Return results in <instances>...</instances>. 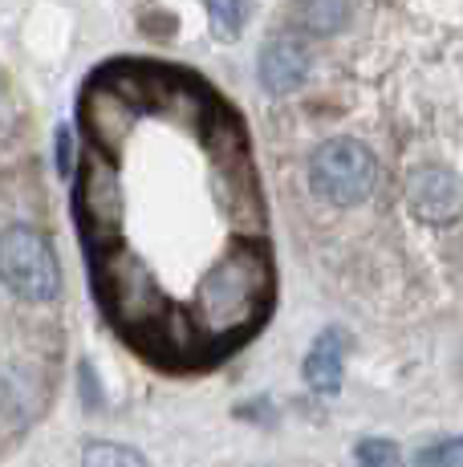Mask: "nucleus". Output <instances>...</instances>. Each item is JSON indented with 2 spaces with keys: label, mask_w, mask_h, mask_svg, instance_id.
<instances>
[{
  "label": "nucleus",
  "mask_w": 463,
  "mask_h": 467,
  "mask_svg": "<svg viewBox=\"0 0 463 467\" xmlns=\"http://www.w3.org/2000/svg\"><path fill=\"white\" fill-rule=\"evenodd\" d=\"M0 285L13 297L46 305L61 293V265L49 236L33 223H13L0 232Z\"/></svg>",
  "instance_id": "obj_1"
},
{
  "label": "nucleus",
  "mask_w": 463,
  "mask_h": 467,
  "mask_svg": "<svg viewBox=\"0 0 463 467\" xmlns=\"http://www.w3.org/2000/svg\"><path fill=\"white\" fill-rule=\"evenodd\" d=\"M297 13L305 21V29L314 33H334L350 16V0H297Z\"/></svg>",
  "instance_id": "obj_7"
},
{
  "label": "nucleus",
  "mask_w": 463,
  "mask_h": 467,
  "mask_svg": "<svg viewBox=\"0 0 463 467\" xmlns=\"http://www.w3.org/2000/svg\"><path fill=\"white\" fill-rule=\"evenodd\" d=\"M406 203L423 223H451L463 212V183L448 167H415L406 179Z\"/></svg>",
  "instance_id": "obj_3"
},
{
  "label": "nucleus",
  "mask_w": 463,
  "mask_h": 467,
  "mask_svg": "<svg viewBox=\"0 0 463 467\" xmlns=\"http://www.w3.org/2000/svg\"><path fill=\"white\" fill-rule=\"evenodd\" d=\"M82 467H147V455L139 447L110 443V439H90L82 447Z\"/></svg>",
  "instance_id": "obj_6"
},
{
  "label": "nucleus",
  "mask_w": 463,
  "mask_h": 467,
  "mask_svg": "<svg viewBox=\"0 0 463 467\" xmlns=\"http://www.w3.org/2000/svg\"><path fill=\"white\" fill-rule=\"evenodd\" d=\"M203 5H208V16H211V33H216L220 41H236L248 21L244 0H203Z\"/></svg>",
  "instance_id": "obj_8"
},
{
  "label": "nucleus",
  "mask_w": 463,
  "mask_h": 467,
  "mask_svg": "<svg viewBox=\"0 0 463 467\" xmlns=\"http://www.w3.org/2000/svg\"><path fill=\"white\" fill-rule=\"evenodd\" d=\"M358 467H403V451L395 439H362Z\"/></svg>",
  "instance_id": "obj_9"
},
{
  "label": "nucleus",
  "mask_w": 463,
  "mask_h": 467,
  "mask_svg": "<svg viewBox=\"0 0 463 467\" xmlns=\"http://www.w3.org/2000/svg\"><path fill=\"white\" fill-rule=\"evenodd\" d=\"M342 370H345V334L342 329H322L317 341L309 346L305 382L322 394H337L342 390Z\"/></svg>",
  "instance_id": "obj_5"
},
{
  "label": "nucleus",
  "mask_w": 463,
  "mask_h": 467,
  "mask_svg": "<svg viewBox=\"0 0 463 467\" xmlns=\"http://www.w3.org/2000/svg\"><path fill=\"white\" fill-rule=\"evenodd\" d=\"M309 179H314L317 195H325L337 208H354L374 192V167L370 147H362L358 139H325L314 150V163H309Z\"/></svg>",
  "instance_id": "obj_2"
},
{
  "label": "nucleus",
  "mask_w": 463,
  "mask_h": 467,
  "mask_svg": "<svg viewBox=\"0 0 463 467\" xmlns=\"http://www.w3.org/2000/svg\"><path fill=\"white\" fill-rule=\"evenodd\" d=\"M69 155H74V150H69V130L61 127L57 130V171L61 175H69Z\"/></svg>",
  "instance_id": "obj_11"
},
{
  "label": "nucleus",
  "mask_w": 463,
  "mask_h": 467,
  "mask_svg": "<svg viewBox=\"0 0 463 467\" xmlns=\"http://www.w3.org/2000/svg\"><path fill=\"white\" fill-rule=\"evenodd\" d=\"M256 69H261V86L273 89V94H289V89H297L301 82H305V74H309L305 41L293 37V33L269 37V41H264V49H261Z\"/></svg>",
  "instance_id": "obj_4"
},
{
  "label": "nucleus",
  "mask_w": 463,
  "mask_h": 467,
  "mask_svg": "<svg viewBox=\"0 0 463 467\" xmlns=\"http://www.w3.org/2000/svg\"><path fill=\"white\" fill-rule=\"evenodd\" d=\"M415 467H463V435L439 439L415 455Z\"/></svg>",
  "instance_id": "obj_10"
}]
</instances>
